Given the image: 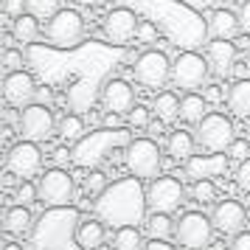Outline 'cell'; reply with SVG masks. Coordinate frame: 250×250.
Masks as SVG:
<instances>
[{"label": "cell", "mask_w": 250, "mask_h": 250, "mask_svg": "<svg viewBox=\"0 0 250 250\" xmlns=\"http://www.w3.org/2000/svg\"><path fill=\"white\" fill-rule=\"evenodd\" d=\"M146 188L138 177H124L107 186L102 197H96V216L107 225L118 228H138V222H146Z\"/></svg>", "instance_id": "1"}, {"label": "cell", "mask_w": 250, "mask_h": 250, "mask_svg": "<svg viewBox=\"0 0 250 250\" xmlns=\"http://www.w3.org/2000/svg\"><path fill=\"white\" fill-rule=\"evenodd\" d=\"M82 216L76 208H45L31 230L34 250H73Z\"/></svg>", "instance_id": "2"}, {"label": "cell", "mask_w": 250, "mask_h": 250, "mask_svg": "<svg viewBox=\"0 0 250 250\" xmlns=\"http://www.w3.org/2000/svg\"><path fill=\"white\" fill-rule=\"evenodd\" d=\"M132 144V138L126 132L124 126L121 129H99V132H90V135H84L76 144V146L70 149V160L79 166V169H93L96 166H102L104 160L113 155L115 149H126Z\"/></svg>", "instance_id": "3"}, {"label": "cell", "mask_w": 250, "mask_h": 250, "mask_svg": "<svg viewBox=\"0 0 250 250\" xmlns=\"http://www.w3.org/2000/svg\"><path fill=\"white\" fill-rule=\"evenodd\" d=\"M124 163L129 174L138 180H158L163 166V152L152 138H132V144L124 149Z\"/></svg>", "instance_id": "4"}, {"label": "cell", "mask_w": 250, "mask_h": 250, "mask_svg": "<svg viewBox=\"0 0 250 250\" xmlns=\"http://www.w3.org/2000/svg\"><path fill=\"white\" fill-rule=\"evenodd\" d=\"M208 76H211L208 59L194 54V51H186V54H180L171 62V84L186 93H194V90H200V87H205Z\"/></svg>", "instance_id": "5"}, {"label": "cell", "mask_w": 250, "mask_h": 250, "mask_svg": "<svg viewBox=\"0 0 250 250\" xmlns=\"http://www.w3.org/2000/svg\"><path fill=\"white\" fill-rule=\"evenodd\" d=\"M37 188H40V203L45 208H70L73 203V177H70L65 169H45L37 180Z\"/></svg>", "instance_id": "6"}, {"label": "cell", "mask_w": 250, "mask_h": 250, "mask_svg": "<svg viewBox=\"0 0 250 250\" xmlns=\"http://www.w3.org/2000/svg\"><path fill=\"white\" fill-rule=\"evenodd\" d=\"M84 37V20L73 9H62L45 23V40L54 48H73Z\"/></svg>", "instance_id": "7"}, {"label": "cell", "mask_w": 250, "mask_h": 250, "mask_svg": "<svg viewBox=\"0 0 250 250\" xmlns=\"http://www.w3.org/2000/svg\"><path fill=\"white\" fill-rule=\"evenodd\" d=\"M57 121H54V113L48 110V104H31L25 107L20 118H17V132L23 135V141H31V144H42L57 132Z\"/></svg>", "instance_id": "8"}, {"label": "cell", "mask_w": 250, "mask_h": 250, "mask_svg": "<svg viewBox=\"0 0 250 250\" xmlns=\"http://www.w3.org/2000/svg\"><path fill=\"white\" fill-rule=\"evenodd\" d=\"M211 236H214V222L211 216L200 214V211H188V214L180 216L177 222V245H183L186 250H203L211 245Z\"/></svg>", "instance_id": "9"}, {"label": "cell", "mask_w": 250, "mask_h": 250, "mask_svg": "<svg viewBox=\"0 0 250 250\" xmlns=\"http://www.w3.org/2000/svg\"><path fill=\"white\" fill-rule=\"evenodd\" d=\"M233 141H236L233 124L222 113H208L203 118V124L197 126V144L208 152H228Z\"/></svg>", "instance_id": "10"}, {"label": "cell", "mask_w": 250, "mask_h": 250, "mask_svg": "<svg viewBox=\"0 0 250 250\" xmlns=\"http://www.w3.org/2000/svg\"><path fill=\"white\" fill-rule=\"evenodd\" d=\"M186 197V188L177 177H158L149 183L146 188V203L152 208V214H171L177 211Z\"/></svg>", "instance_id": "11"}, {"label": "cell", "mask_w": 250, "mask_h": 250, "mask_svg": "<svg viewBox=\"0 0 250 250\" xmlns=\"http://www.w3.org/2000/svg\"><path fill=\"white\" fill-rule=\"evenodd\" d=\"M40 169H42V152H40L37 144L20 141V144H14L9 149V155H6V171L14 174L20 183L31 180Z\"/></svg>", "instance_id": "12"}, {"label": "cell", "mask_w": 250, "mask_h": 250, "mask_svg": "<svg viewBox=\"0 0 250 250\" xmlns=\"http://www.w3.org/2000/svg\"><path fill=\"white\" fill-rule=\"evenodd\" d=\"M132 70H135V79L144 87H163L171 79V62L163 51H144L135 59Z\"/></svg>", "instance_id": "13"}, {"label": "cell", "mask_w": 250, "mask_h": 250, "mask_svg": "<svg viewBox=\"0 0 250 250\" xmlns=\"http://www.w3.org/2000/svg\"><path fill=\"white\" fill-rule=\"evenodd\" d=\"M138 25H141V20L135 17L132 9H113L104 17V37L113 45H129L138 37Z\"/></svg>", "instance_id": "14"}, {"label": "cell", "mask_w": 250, "mask_h": 250, "mask_svg": "<svg viewBox=\"0 0 250 250\" xmlns=\"http://www.w3.org/2000/svg\"><path fill=\"white\" fill-rule=\"evenodd\" d=\"M211 222H214V230H219V233L239 236L245 230V225H248V211H245V205L239 200H222L214 208Z\"/></svg>", "instance_id": "15"}, {"label": "cell", "mask_w": 250, "mask_h": 250, "mask_svg": "<svg viewBox=\"0 0 250 250\" xmlns=\"http://www.w3.org/2000/svg\"><path fill=\"white\" fill-rule=\"evenodd\" d=\"M37 82L28 76V73H9L6 79H3V99H6V104L9 107H20V110H25V107H31V102L37 99Z\"/></svg>", "instance_id": "16"}, {"label": "cell", "mask_w": 250, "mask_h": 250, "mask_svg": "<svg viewBox=\"0 0 250 250\" xmlns=\"http://www.w3.org/2000/svg\"><path fill=\"white\" fill-rule=\"evenodd\" d=\"M102 104H104L107 113L129 115L138 107L135 104V90H132L129 82H124V79H110L102 87Z\"/></svg>", "instance_id": "17"}, {"label": "cell", "mask_w": 250, "mask_h": 250, "mask_svg": "<svg viewBox=\"0 0 250 250\" xmlns=\"http://www.w3.org/2000/svg\"><path fill=\"white\" fill-rule=\"evenodd\" d=\"M228 171V155H194L188 163H186V174L197 180H211V177H219Z\"/></svg>", "instance_id": "18"}, {"label": "cell", "mask_w": 250, "mask_h": 250, "mask_svg": "<svg viewBox=\"0 0 250 250\" xmlns=\"http://www.w3.org/2000/svg\"><path fill=\"white\" fill-rule=\"evenodd\" d=\"M236 51L239 48L230 40H211L208 48H205V59H208V65H211L214 73L228 76L233 70V65H236Z\"/></svg>", "instance_id": "19"}, {"label": "cell", "mask_w": 250, "mask_h": 250, "mask_svg": "<svg viewBox=\"0 0 250 250\" xmlns=\"http://www.w3.org/2000/svg\"><path fill=\"white\" fill-rule=\"evenodd\" d=\"M242 31L239 14H233L230 9H216L208 20V37L211 40H233Z\"/></svg>", "instance_id": "20"}, {"label": "cell", "mask_w": 250, "mask_h": 250, "mask_svg": "<svg viewBox=\"0 0 250 250\" xmlns=\"http://www.w3.org/2000/svg\"><path fill=\"white\" fill-rule=\"evenodd\" d=\"M34 214H31V208H25V205H12V208H6L3 211V230L6 233H12V236H31V230H34Z\"/></svg>", "instance_id": "21"}, {"label": "cell", "mask_w": 250, "mask_h": 250, "mask_svg": "<svg viewBox=\"0 0 250 250\" xmlns=\"http://www.w3.org/2000/svg\"><path fill=\"white\" fill-rule=\"evenodd\" d=\"M107 239V228H104L102 219H82L79 233H76V242H79L82 250H99Z\"/></svg>", "instance_id": "22"}, {"label": "cell", "mask_w": 250, "mask_h": 250, "mask_svg": "<svg viewBox=\"0 0 250 250\" xmlns=\"http://www.w3.org/2000/svg\"><path fill=\"white\" fill-rule=\"evenodd\" d=\"M166 155L171 160H177V163H188L194 158V135L191 132H186V129H177V132H171L169 141H166Z\"/></svg>", "instance_id": "23"}, {"label": "cell", "mask_w": 250, "mask_h": 250, "mask_svg": "<svg viewBox=\"0 0 250 250\" xmlns=\"http://www.w3.org/2000/svg\"><path fill=\"white\" fill-rule=\"evenodd\" d=\"M228 107L239 118H250V79H236L228 90Z\"/></svg>", "instance_id": "24"}, {"label": "cell", "mask_w": 250, "mask_h": 250, "mask_svg": "<svg viewBox=\"0 0 250 250\" xmlns=\"http://www.w3.org/2000/svg\"><path fill=\"white\" fill-rule=\"evenodd\" d=\"M205 115H208V102H205V96H197V93H186V96L180 99V121L200 126Z\"/></svg>", "instance_id": "25"}, {"label": "cell", "mask_w": 250, "mask_h": 250, "mask_svg": "<svg viewBox=\"0 0 250 250\" xmlns=\"http://www.w3.org/2000/svg\"><path fill=\"white\" fill-rule=\"evenodd\" d=\"M152 113L158 115L160 124H171V121H177V118H180V99H177L171 90L158 93V96H155V102H152Z\"/></svg>", "instance_id": "26"}, {"label": "cell", "mask_w": 250, "mask_h": 250, "mask_svg": "<svg viewBox=\"0 0 250 250\" xmlns=\"http://www.w3.org/2000/svg\"><path fill=\"white\" fill-rule=\"evenodd\" d=\"M146 233L152 239H163V242H169V236L177 233V225H174V219L169 214H149L146 216Z\"/></svg>", "instance_id": "27"}, {"label": "cell", "mask_w": 250, "mask_h": 250, "mask_svg": "<svg viewBox=\"0 0 250 250\" xmlns=\"http://www.w3.org/2000/svg\"><path fill=\"white\" fill-rule=\"evenodd\" d=\"M40 20H37L34 14H23L20 20H14V28H12V34L17 42H23V45H31L37 37H40Z\"/></svg>", "instance_id": "28"}, {"label": "cell", "mask_w": 250, "mask_h": 250, "mask_svg": "<svg viewBox=\"0 0 250 250\" xmlns=\"http://www.w3.org/2000/svg\"><path fill=\"white\" fill-rule=\"evenodd\" d=\"M57 132L65 144H73L76 146L82 138H84V121H82V115H62Z\"/></svg>", "instance_id": "29"}, {"label": "cell", "mask_w": 250, "mask_h": 250, "mask_svg": "<svg viewBox=\"0 0 250 250\" xmlns=\"http://www.w3.org/2000/svg\"><path fill=\"white\" fill-rule=\"evenodd\" d=\"M144 239L138 228H118L113 236V250H144Z\"/></svg>", "instance_id": "30"}, {"label": "cell", "mask_w": 250, "mask_h": 250, "mask_svg": "<svg viewBox=\"0 0 250 250\" xmlns=\"http://www.w3.org/2000/svg\"><path fill=\"white\" fill-rule=\"evenodd\" d=\"M59 3L62 0H25V6H28V14H34L37 20H51L54 14H59Z\"/></svg>", "instance_id": "31"}, {"label": "cell", "mask_w": 250, "mask_h": 250, "mask_svg": "<svg viewBox=\"0 0 250 250\" xmlns=\"http://www.w3.org/2000/svg\"><path fill=\"white\" fill-rule=\"evenodd\" d=\"M191 200H194V203H200V205L214 203V200H216V186L211 180H197L191 186Z\"/></svg>", "instance_id": "32"}, {"label": "cell", "mask_w": 250, "mask_h": 250, "mask_svg": "<svg viewBox=\"0 0 250 250\" xmlns=\"http://www.w3.org/2000/svg\"><path fill=\"white\" fill-rule=\"evenodd\" d=\"M40 200V188H37V183H31V180H25V183H20L17 188H14V203L17 205H28L31 203H37Z\"/></svg>", "instance_id": "33"}, {"label": "cell", "mask_w": 250, "mask_h": 250, "mask_svg": "<svg viewBox=\"0 0 250 250\" xmlns=\"http://www.w3.org/2000/svg\"><path fill=\"white\" fill-rule=\"evenodd\" d=\"M23 51H17V48H6L3 51V70H6V76L9 73H20L23 70Z\"/></svg>", "instance_id": "34"}, {"label": "cell", "mask_w": 250, "mask_h": 250, "mask_svg": "<svg viewBox=\"0 0 250 250\" xmlns=\"http://www.w3.org/2000/svg\"><path fill=\"white\" fill-rule=\"evenodd\" d=\"M84 191L87 194H96V197H102L104 191H107V174L104 171H90L87 177H84Z\"/></svg>", "instance_id": "35"}, {"label": "cell", "mask_w": 250, "mask_h": 250, "mask_svg": "<svg viewBox=\"0 0 250 250\" xmlns=\"http://www.w3.org/2000/svg\"><path fill=\"white\" fill-rule=\"evenodd\" d=\"M225 155H228V160H236V163H245V160H248V155H250V144L245 141V138H236V141L230 144V149H228Z\"/></svg>", "instance_id": "36"}, {"label": "cell", "mask_w": 250, "mask_h": 250, "mask_svg": "<svg viewBox=\"0 0 250 250\" xmlns=\"http://www.w3.org/2000/svg\"><path fill=\"white\" fill-rule=\"evenodd\" d=\"M149 113H152V110H146V107H141V104H138L135 110H132V113L126 115V121H129V126H132V129H149Z\"/></svg>", "instance_id": "37"}, {"label": "cell", "mask_w": 250, "mask_h": 250, "mask_svg": "<svg viewBox=\"0 0 250 250\" xmlns=\"http://www.w3.org/2000/svg\"><path fill=\"white\" fill-rule=\"evenodd\" d=\"M138 42H144V45L158 42V28L149 23V20H141V25H138Z\"/></svg>", "instance_id": "38"}, {"label": "cell", "mask_w": 250, "mask_h": 250, "mask_svg": "<svg viewBox=\"0 0 250 250\" xmlns=\"http://www.w3.org/2000/svg\"><path fill=\"white\" fill-rule=\"evenodd\" d=\"M3 12L12 20H20L23 14H28V6H25V0H3Z\"/></svg>", "instance_id": "39"}, {"label": "cell", "mask_w": 250, "mask_h": 250, "mask_svg": "<svg viewBox=\"0 0 250 250\" xmlns=\"http://www.w3.org/2000/svg\"><path fill=\"white\" fill-rule=\"evenodd\" d=\"M233 177H236V186H239V188H242L245 194H250V158L245 160V163H239Z\"/></svg>", "instance_id": "40"}, {"label": "cell", "mask_w": 250, "mask_h": 250, "mask_svg": "<svg viewBox=\"0 0 250 250\" xmlns=\"http://www.w3.org/2000/svg\"><path fill=\"white\" fill-rule=\"evenodd\" d=\"M239 23H242V31L250 34V0H245V3L239 6Z\"/></svg>", "instance_id": "41"}, {"label": "cell", "mask_w": 250, "mask_h": 250, "mask_svg": "<svg viewBox=\"0 0 250 250\" xmlns=\"http://www.w3.org/2000/svg\"><path fill=\"white\" fill-rule=\"evenodd\" d=\"M230 250H250V230H242L239 236H233Z\"/></svg>", "instance_id": "42"}, {"label": "cell", "mask_w": 250, "mask_h": 250, "mask_svg": "<svg viewBox=\"0 0 250 250\" xmlns=\"http://www.w3.org/2000/svg\"><path fill=\"white\" fill-rule=\"evenodd\" d=\"M188 9H194V12H205V9H211L214 6V0H183Z\"/></svg>", "instance_id": "43"}, {"label": "cell", "mask_w": 250, "mask_h": 250, "mask_svg": "<svg viewBox=\"0 0 250 250\" xmlns=\"http://www.w3.org/2000/svg\"><path fill=\"white\" fill-rule=\"evenodd\" d=\"M144 250H174V245L171 242H163V239H149Z\"/></svg>", "instance_id": "44"}, {"label": "cell", "mask_w": 250, "mask_h": 250, "mask_svg": "<svg viewBox=\"0 0 250 250\" xmlns=\"http://www.w3.org/2000/svg\"><path fill=\"white\" fill-rule=\"evenodd\" d=\"M104 126H107V129H121V115L107 113L104 115Z\"/></svg>", "instance_id": "45"}, {"label": "cell", "mask_w": 250, "mask_h": 250, "mask_svg": "<svg viewBox=\"0 0 250 250\" xmlns=\"http://www.w3.org/2000/svg\"><path fill=\"white\" fill-rule=\"evenodd\" d=\"M222 96H225V93L214 84V87H208V90H205V102H222ZM225 99H228V96H225Z\"/></svg>", "instance_id": "46"}, {"label": "cell", "mask_w": 250, "mask_h": 250, "mask_svg": "<svg viewBox=\"0 0 250 250\" xmlns=\"http://www.w3.org/2000/svg\"><path fill=\"white\" fill-rule=\"evenodd\" d=\"M54 160H57V163H65V160H70V152L68 149H57V152H54Z\"/></svg>", "instance_id": "47"}, {"label": "cell", "mask_w": 250, "mask_h": 250, "mask_svg": "<svg viewBox=\"0 0 250 250\" xmlns=\"http://www.w3.org/2000/svg\"><path fill=\"white\" fill-rule=\"evenodd\" d=\"M3 250H23V245H14V242H6V248Z\"/></svg>", "instance_id": "48"}, {"label": "cell", "mask_w": 250, "mask_h": 250, "mask_svg": "<svg viewBox=\"0 0 250 250\" xmlns=\"http://www.w3.org/2000/svg\"><path fill=\"white\" fill-rule=\"evenodd\" d=\"M225 3H228V6H233V3H239V0H225Z\"/></svg>", "instance_id": "49"}, {"label": "cell", "mask_w": 250, "mask_h": 250, "mask_svg": "<svg viewBox=\"0 0 250 250\" xmlns=\"http://www.w3.org/2000/svg\"><path fill=\"white\" fill-rule=\"evenodd\" d=\"M248 68H250V54H248Z\"/></svg>", "instance_id": "50"}, {"label": "cell", "mask_w": 250, "mask_h": 250, "mask_svg": "<svg viewBox=\"0 0 250 250\" xmlns=\"http://www.w3.org/2000/svg\"><path fill=\"white\" fill-rule=\"evenodd\" d=\"M248 138H250V126H248Z\"/></svg>", "instance_id": "51"}]
</instances>
